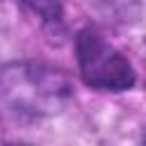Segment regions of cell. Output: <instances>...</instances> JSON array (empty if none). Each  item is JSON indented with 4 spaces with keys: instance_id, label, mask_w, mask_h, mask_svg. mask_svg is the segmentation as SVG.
Segmentation results:
<instances>
[{
    "instance_id": "6da1fadb",
    "label": "cell",
    "mask_w": 146,
    "mask_h": 146,
    "mask_svg": "<svg viewBox=\"0 0 146 146\" xmlns=\"http://www.w3.org/2000/svg\"><path fill=\"white\" fill-rule=\"evenodd\" d=\"M73 100L68 75L43 62L0 64V112L11 119L55 116Z\"/></svg>"
},
{
    "instance_id": "7a4b0ae2",
    "label": "cell",
    "mask_w": 146,
    "mask_h": 146,
    "mask_svg": "<svg viewBox=\"0 0 146 146\" xmlns=\"http://www.w3.org/2000/svg\"><path fill=\"white\" fill-rule=\"evenodd\" d=\"M75 55L87 87L100 91H125L135 84L132 64L94 30H82L78 34Z\"/></svg>"
},
{
    "instance_id": "3957f363",
    "label": "cell",
    "mask_w": 146,
    "mask_h": 146,
    "mask_svg": "<svg viewBox=\"0 0 146 146\" xmlns=\"http://www.w3.org/2000/svg\"><path fill=\"white\" fill-rule=\"evenodd\" d=\"M23 5H27L39 18H43L46 23H59L62 18V7L59 0H21Z\"/></svg>"
}]
</instances>
